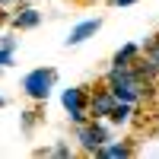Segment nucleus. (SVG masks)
<instances>
[{
  "mask_svg": "<svg viewBox=\"0 0 159 159\" xmlns=\"http://www.w3.org/2000/svg\"><path fill=\"white\" fill-rule=\"evenodd\" d=\"M108 92L118 102H130L137 105L143 96H147V80L140 76V70L130 64V67H111L108 73Z\"/></svg>",
  "mask_w": 159,
  "mask_h": 159,
  "instance_id": "nucleus-1",
  "label": "nucleus"
},
{
  "mask_svg": "<svg viewBox=\"0 0 159 159\" xmlns=\"http://www.w3.org/2000/svg\"><path fill=\"white\" fill-rule=\"evenodd\" d=\"M54 80H57V70H51V67H38V70H32V73H25L22 89H25V96H29V99L45 102L48 92H51V86H54Z\"/></svg>",
  "mask_w": 159,
  "mask_h": 159,
  "instance_id": "nucleus-2",
  "label": "nucleus"
},
{
  "mask_svg": "<svg viewBox=\"0 0 159 159\" xmlns=\"http://www.w3.org/2000/svg\"><path fill=\"white\" fill-rule=\"evenodd\" d=\"M76 140H80V147H83L89 156L96 153L102 143H108V127H102L96 118L92 121H86V124H80V130H76Z\"/></svg>",
  "mask_w": 159,
  "mask_h": 159,
  "instance_id": "nucleus-3",
  "label": "nucleus"
},
{
  "mask_svg": "<svg viewBox=\"0 0 159 159\" xmlns=\"http://www.w3.org/2000/svg\"><path fill=\"white\" fill-rule=\"evenodd\" d=\"M143 51H147V61L137 64V70L143 80H156L159 76V35H153L147 45H143Z\"/></svg>",
  "mask_w": 159,
  "mask_h": 159,
  "instance_id": "nucleus-4",
  "label": "nucleus"
},
{
  "mask_svg": "<svg viewBox=\"0 0 159 159\" xmlns=\"http://www.w3.org/2000/svg\"><path fill=\"white\" fill-rule=\"evenodd\" d=\"M115 102H118V99L111 96V92H108V89H102V92H96V96L89 99V105H86V111H89L92 118H105V115L111 111V105H115Z\"/></svg>",
  "mask_w": 159,
  "mask_h": 159,
  "instance_id": "nucleus-5",
  "label": "nucleus"
},
{
  "mask_svg": "<svg viewBox=\"0 0 159 159\" xmlns=\"http://www.w3.org/2000/svg\"><path fill=\"white\" fill-rule=\"evenodd\" d=\"M38 22H42V13H38V10H32V7H22L16 16H13V29L25 32V29H35Z\"/></svg>",
  "mask_w": 159,
  "mask_h": 159,
  "instance_id": "nucleus-6",
  "label": "nucleus"
},
{
  "mask_svg": "<svg viewBox=\"0 0 159 159\" xmlns=\"http://www.w3.org/2000/svg\"><path fill=\"white\" fill-rule=\"evenodd\" d=\"M102 29V19H86V22H80L76 29L70 32V38H67V45H80V42H86L89 35H96Z\"/></svg>",
  "mask_w": 159,
  "mask_h": 159,
  "instance_id": "nucleus-7",
  "label": "nucleus"
},
{
  "mask_svg": "<svg viewBox=\"0 0 159 159\" xmlns=\"http://www.w3.org/2000/svg\"><path fill=\"white\" fill-rule=\"evenodd\" d=\"M130 153H134V150H130L127 143H102L92 156H96V159H127Z\"/></svg>",
  "mask_w": 159,
  "mask_h": 159,
  "instance_id": "nucleus-8",
  "label": "nucleus"
},
{
  "mask_svg": "<svg viewBox=\"0 0 159 159\" xmlns=\"http://www.w3.org/2000/svg\"><path fill=\"white\" fill-rule=\"evenodd\" d=\"M61 102H64V108H67V111H80V108H86V96H83V89H80V86L64 89Z\"/></svg>",
  "mask_w": 159,
  "mask_h": 159,
  "instance_id": "nucleus-9",
  "label": "nucleus"
},
{
  "mask_svg": "<svg viewBox=\"0 0 159 159\" xmlns=\"http://www.w3.org/2000/svg\"><path fill=\"white\" fill-rule=\"evenodd\" d=\"M130 111H134V105H130V102H115L111 111H108V118H111L115 124H127V121H130Z\"/></svg>",
  "mask_w": 159,
  "mask_h": 159,
  "instance_id": "nucleus-10",
  "label": "nucleus"
},
{
  "mask_svg": "<svg viewBox=\"0 0 159 159\" xmlns=\"http://www.w3.org/2000/svg\"><path fill=\"white\" fill-rule=\"evenodd\" d=\"M137 54H140V48H137V45H124V48L115 54L111 64H115V67H130V61H134Z\"/></svg>",
  "mask_w": 159,
  "mask_h": 159,
  "instance_id": "nucleus-11",
  "label": "nucleus"
},
{
  "mask_svg": "<svg viewBox=\"0 0 159 159\" xmlns=\"http://www.w3.org/2000/svg\"><path fill=\"white\" fill-rule=\"evenodd\" d=\"M7 64H13V51L10 48H0V67H7Z\"/></svg>",
  "mask_w": 159,
  "mask_h": 159,
  "instance_id": "nucleus-12",
  "label": "nucleus"
},
{
  "mask_svg": "<svg viewBox=\"0 0 159 159\" xmlns=\"http://www.w3.org/2000/svg\"><path fill=\"white\" fill-rule=\"evenodd\" d=\"M0 48H16V38H13V35H3V38H0Z\"/></svg>",
  "mask_w": 159,
  "mask_h": 159,
  "instance_id": "nucleus-13",
  "label": "nucleus"
},
{
  "mask_svg": "<svg viewBox=\"0 0 159 159\" xmlns=\"http://www.w3.org/2000/svg\"><path fill=\"white\" fill-rule=\"evenodd\" d=\"M32 124H35V111H25V118H22V127H25V130H29Z\"/></svg>",
  "mask_w": 159,
  "mask_h": 159,
  "instance_id": "nucleus-14",
  "label": "nucleus"
},
{
  "mask_svg": "<svg viewBox=\"0 0 159 159\" xmlns=\"http://www.w3.org/2000/svg\"><path fill=\"white\" fill-rule=\"evenodd\" d=\"M51 156H70V147H64V143H61V147L51 150Z\"/></svg>",
  "mask_w": 159,
  "mask_h": 159,
  "instance_id": "nucleus-15",
  "label": "nucleus"
},
{
  "mask_svg": "<svg viewBox=\"0 0 159 159\" xmlns=\"http://www.w3.org/2000/svg\"><path fill=\"white\" fill-rule=\"evenodd\" d=\"M111 7H130V3H137V0H108Z\"/></svg>",
  "mask_w": 159,
  "mask_h": 159,
  "instance_id": "nucleus-16",
  "label": "nucleus"
},
{
  "mask_svg": "<svg viewBox=\"0 0 159 159\" xmlns=\"http://www.w3.org/2000/svg\"><path fill=\"white\" fill-rule=\"evenodd\" d=\"M0 105H3V96H0Z\"/></svg>",
  "mask_w": 159,
  "mask_h": 159,
  "instance_id": "nucleus-17",
  "label": "nucleus"
}]
</instances>
